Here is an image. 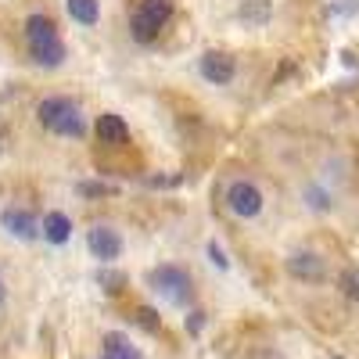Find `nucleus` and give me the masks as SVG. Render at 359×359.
Instances as JSON below:
<instances>
[{
	"mask_svg": "<svg viewBox=\"0 0 359 359\" xmlns=\"http://www.w3.org/2000/svg\"><path fill=\"white\" fill-rule=\"evenodd\" d=\"M25 40H29V54H33L36 65L57 69L65 62V40L47 15H29L25 18Z\"/></svg>",
	"mask_w": 359,
	"mask_h": 359,
	"instance_id": "1",
	"label": "nucleus"
},
{
	"mask_svg": "<svg viewBox=\"0 0 359 359\" xmlns=\"http://www.w3.org/2000/svg\"><path fill=\"white\" fill-rule=\"evenodd\" d=\"M262 205H266V198L252 180H233V184L226 187V208L237 219H255L262 212Z\"/></svg>",
	"mask_w": 359,
	"mask_h": 359,
	"instance_id": "5",
	"label": "nucleus"
},
{
	"mask_svg": "<svg viewBox=\"0 0 359 359\" xmlns=\"http://www.w3.org/2000/svg\"><path fill=\"white\" fill-rule=\"evenodd\" d=\"M65 11L76 25H97L101 22V4L97 0H65Z\"/></svg>",
	"mask_w": 359,
	"mask_h": 359,
	"instance_id": "12",
	"label": "nucleus"
},
{
	"mask_svg": "<svg viewBox=\"0 0 359 359\" xmlns=\"http://www.w3.org/2000/svg\"><path fill=\"white\" fill-rule=\"evenodd\" d=\"M287 269H291L294 277H320L323 262H320L313 252H298V255H291V259H287Z\"/></svg>",
	"mask_w": 359,
	"mask_h": 359,
	"instance_id": "13",
	"label": "nucleus"
},
{
	"mask_svg": "<svg viewBox=\"0 0 359 359\" xmlns=\"http://www.w3.org/2000/svg\"><path fill=\"white\" fill-rule=\"evenodd\" d=\"M147 284H151V291L158 298H165L169 306H187L191 302V273L187 269H180V266H155L151 273H147Z\"/></svg>",
	"mask_w": 359,
	"mask_h": 359,
	"instance_id": "3",
	"label": "nucleus"
},
{
	"mask_svg": "<svg viewBox=\"0 0 359 359\" xmlns=\"http://www.w3.org/2000/svg\"><path fill=\"white\" fill-rule=\"evenodd\" d=\"M241 18L262 25L269 18V0H245V4H241Z\"/></svg>",
	"mask_w": 359,
	"mask_h": 359,
	"instance_id": "14",
	"label": "nucleus"
},
{
	"mask_svg": "<svg viewBox=\"0 0 359 359\" xmlns=\"http://www.w3.org/2000/svg\"><path fill=\"white\" fill-rule=\"evenodd\" d=\"M101 359H104V355H101Z\"/></svg>",
	"mask_w": 359,
	"mask_h": 359,
	"instance_id": "19",
	"label": "nucleus"
},
{
	"mask_svg": "<svg viewBox=\"0 0 359 359\" xmlns=\"http://www.w3.org/2000/svg\"><path fill=\"white\" fill-rule=\"evenodd\" d=\"M0 226H4L11 237H18V241H36V237L43 233L36 216L29 212V208H15V205H8L4 212H0Z\"/></svg>",
	"mask_w": 359,
	"mask_h": 359,
	"instance_id": "6",
	"label": "nucleus"
},
{
	"mask_svg": "<svg viewBox=\"0 0 359 359\" xmlns=\"http://www.w3.org/2000/svg\"><path fill=\"white\" fill-rule=\"evenodd\" d=\"M104 359H144V355H140V348H137L126 334L108 331V334H104Z\"/></svg>",
	"mask_w": 359,
	"mask_h": 359,
	"instance_id": "11",
	"label": "nucleus"
},
{
	"mask_svg": "<svg viewBox=\"0 0 359 359\" xmlns=\"http://www.w3.org/2000/svg\"><path fill=\"white\" fill-rule=\"evenodd\" d=\"M0 302H4V277H0Z\"/></svg>",
	"mask_w": 359,
	"mask_h": 359,
	"instance_id": "17",
	"label": "nucleus"
},
{
	"mask_svg": "<svg viewBox=\"0 0 359 359\" xmlns=\"http://www.w3.org/2000/svg\"><path fill=\"white\" fill-rule=\"evenodd\" d=\"M208 259H212V262H216L219 269H226V266H230V259L223 255V248H219L216 241H208Z\"/></svg>",
	"mask_w": 359,
	"mask_h": 359,
	"instance_id": "15",
	"label": "nucleus"
},
{
	"mask_svg": "<svg viewBox=\"0 0 359 359\" xmlns=\"http://www.w3.org/2000/svg\"><path fill=\"white\" fill-rule=\"evenodd\" d=\"M36 115H40V123L57 137H83V130H86L83 111H79V104L72 97H43Z\"/></svg>",
	"mask_w": 359,
	"mask_h": 359,
	"instance_id": "2",
	"label": "nucleus"
},
{
	"mask_svg": "<svg viewBox=\"0 0 359 359\" xmlns=\"http://www.w3.org/2000/svg\"><path fill=\"white\" fill-rule=\"evenodd\" d=\"M341 284H345V291H348L352 298H359V273H352V269H348V273L341 277Z\"/></svg>",
	"mask_w": 359,
	"mask_h": 359,
	"instance_id": "16",
	"label": "nucleus"
},
{
	"mask_svg": "<svg viewBox=\"0 0 359 359\" xmlns=\"http://www.w3.org/2000/svg\"><path fill=\"white\" fill-rule=\"evenodd\" d=\"M86 248H90V255L101 259V262H115L118 255H123V237H118V230L101 223V226H94L86 233Z\"/></svg>",
	"mask_w": 359,
	"mask_h": 359,
	"instance_id": "8",
	"label": "nucleus"
},
{
	"mask_svg": "<svg viewBox=\"0 0 359 359\" xmlns=\"http://www.w3.org/2000/svg\"><path fill=\"white\" fill-rule=\"evenodd\" d=\"M169 18H172V0H140L137 11H133L130 29H133V36H137L140 43H151L162 29H165Z\"/></svg>",
	"mask_w": 359,
	"mask_h": 359,
	"instance_id": "4",
	"label": "nucleus"
},
{
	"mask_svg": "<svg viewBox=\"0 0 359 359\" xmlns=\"http://www.w3.org/2000/svg\"><path fill=\"white\" fill-rule=\"evenodd\" d=\"M331 359H345V355H331Z\"/></svg>",
	"mask_w": 359,
	"mask_h": 359,
	"instance_id": "18",
	"label": "nucleus"
},
{
	"mask_svg": "<svg viewBox=\"0 0 359 359\" xmlns=\"http://www.w3.org/2000/svg\"><path fill=\"white\" fill-rule=\"evenodd\" d=\"M40 230H43V241H50V245H69V237H72V219L54 208V212L43 216Z\"/></svg>",
	"mask_w": 359,
	"mask_h": 359,
	"instance_id": "9",
	"label": "nucleus"
},
{
	"mask_svg": "<svg viewBox=\"0 0 359 359\" xmlns=\"http://www.w3.org/2000/svg\"><path fill=\"white\" fill-rule=\"evenodd\" d=\"M198 69H201V79H205V83L226 86V83L233 79V72H237V62H233L230 54H223V50H205L201 62H198Z\"/></svg>",
	"mask_w": 359,
	"mask_h": 359,
	"instance_id": "7",
	"label": "nucleus"
},
{
	"mask_svg": "<svg viewBox=\"0 0 359 359\" xmlns=\"http://www.w3.org/2000/svg\"><path fill=\"white\" fill-rule=\"evenodd\" d=\"M97 137H101V144H126V137H130V126L123 123V115H115V111H104V115H97Z\"/></svg>",
	"mask_w": 359,
	"mask_h": 359,
	"instance_id": "10",
	"label": "nucleus"
}]
</instances>
